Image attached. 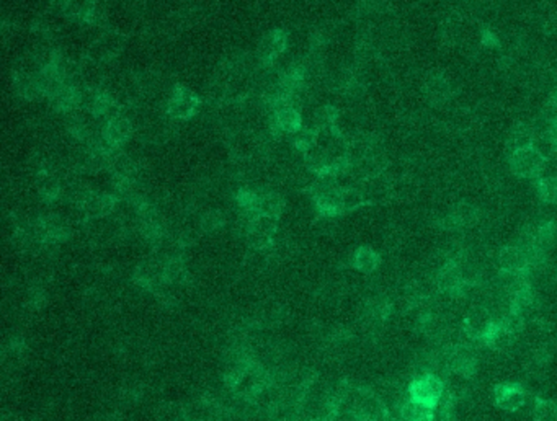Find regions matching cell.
<instances>
[{
  "label": "cell",
  "instance_id": "ffe728a7",
  "mask_svg": "<svg viewBox=\"0 0 557 421\" xmlns=\"http://www.w3.org/2000/svg\"><path fill=\"white\" fill-rule=\"evenodd\" d=\"M425 93L433 103H443L451 97L449 82L442 75H433L427 80Z\"/></svg>",
  "mask_w": 557,
  "mask_h": 421
},
{
  "label": "cell",
  "instance_id": "7c38bea8",
  "mask_svg": "<svg viewBox=\"0 0 557 421\" xmlns=\"http://www.w3.org/2000/svg\"><path fill=\"white\" fill-rule=\"evenodd\" d=\"M499 267L502 273H530V257L521 245L504 247L499 253Z\"/></svg>",
  "mask_w": 557,
  "mask_h": 421
},
{
  "label": "cell",
  "instance_id": "3957f363",
  "mask_svg": "<svg viewBox=\"0 0 557 421\" xmlns=\"http://www.w3.org/2000/svg\"><path fill=\"white\" fill-rule=\"evenodd\" d=\"M202 103V98L192 88L175 85L165 103V113L174 121H188L199 112Z\"/></svg>",
  "mask_w": 557,
  "mask_h": 421
},
{
  "label": "cell",
  "instance_id": "7402d4cb",
  "mask_svg": "<svg viewBox=\"0 0 557 421\" xmlns=\"http://www.w3.org/2000/svg\"><path fill=\"white\" fill-rule=\"evenodd\" d=\"M340 201H342L343 214H347L361 206H365L366 198L360 186H348V188H342V191H340Z\"/></svg>",
  "mask_w": 557,
  "mask_h": 421
},
{
  "label": "cell",
  "instance_id": "7a4b0ae2",
  "mask_svg": "<svg viewBox=\"0 0 557 421\" xmlns=\"http://www.w3.org/2000/svg\"><path fill=\"white\" fill-rule=\"evenodd\" d=\"M126 46V36L116 30H103L90 43L85 58L87 60L97 64H108L121 54Z\"/></svg>",
  "mask_w": 557,
  "mask_h": 421
},
{
  "label": "cell",
  "instance_id": "484cf974",
  "mask_svg": "<svg viewBox=\"0 0 557 421\" xmlns=\"http://www.w3.org/2000/svg\"><path fill=\"white\" fill-rule=\"evenodd\" d=\"M44 301H46V296H44V291L40 289V287H35V289L28 292V304L33 309H41Z\"/></svg>",
  "mask_w": 557,
  "mask_h": 421
},
{
  "label": "cell",
  "instance_id": "603a6c76",
  "mask_svg": "<svg viewBox=\"0 0 557 421\" xmlns=\"http://www.w3.org/2000/svg\"><path fill=\"white\" fill-rule=\"evenodd\" d=\"M536 190L543 203L557 206V176H541V178H538Z\"/></svg>",
  "mask_w": 557,
  "mask_h": 421
},
{
  "label": "cell",
  "instance_id": "cb8c5ba5",
  "mask_svg": "<svg viewBox=\"0 0 557 421\" xmlns=\"http://www.w3.org/2000/svg\"><path fill=\"white\" fill-rule=\"evenodd\" d=\"M533 421H557V400L536 398L533 408Z\"/></svg>",
  "mask_w": 557,
  "mask_h": 421
},
{
  "label": "cell",
  "instance_id": "30bf717a",
  "mask_svg": "<svg viewBox=\"0 0 557 421\" xmlns=\"http://www.w3.org/2000/svg\"><path fill=\"white\" fill-rule=\"evenodd\" d=\"M135 124L131 118L125 113H120L105 121L103 139L111 149H123L131 141Z\"/></svg>",
  "mask_w": 557,
  "mask_h": 421
},
{
  "label": "cell",
  "instance_id": "f1b7e54d",
  "mask_svg": "<svg viewBox=\"0 0 557 421\" xmlns=\"http://www.w3.org/2000/svg\"><path fill=\"white\" fill-rule=\"evenodd\" d=\"M4 421H25V420H21V418H16V417H10V418L4 420Z\"/></svg>",
  "mask_w": 557,
  "mask_h": 421
},
{
  "label": "cell",
  "instance_id": "4316f807",
  "mask_svg": "<svg viewBox=\"0 0 557 421\" xmlns=\"http://www.w3.org/2000/svg\"><path fill=\"white\" fill-rule=\"evenodd\" d=\"M49 4H51V7H56V9H63L66 4H68V0H49Z\"/></svg>",
  "mask_w": 557,
  "mask_h": 421
},
{
  "label": "cell",
  "instance_id": "5b68a950",
  "mask_svg": "<svg viewBox=\"0 0 557 421\" xmlns=\"http://www.w3.org/2000/svg\"><path fill=\"white\" fill-rule=\"evenodd\" d=\"M495 326V319L487 306H472L462 320V331L471 341L486 343Z\"/></svg>",
  "mask_w": 557,
  "mask_h": 421
},
{
  "label": "cell",
  "instance_id": "8992f818",
  "mask_svg": "<svg viewBox=\"0 0 557 421\" xmlns=\"http://www.w3.org/2000/svg\"><path fill=\"white\" fill-rule=\"evenodd\" d=\"M544 165L546 159L533 147L518 149V151L510 154V169L520 178H541Z\"/></svg>",
  "mask_w": 557,
  "mask_h": 421
},
{
  "label": "cell",
  "instance_id": "4fadbf2b",
  "mask_svg": "<svg viewBox=\"0 0 557 421\" xmlns=\"http://www.w3.org/2000/svg\"><path fill=\"white\" fill-rule=\"evenodd\" d=\"M68 20L77 23H97L100 16V5L97 0H68L63 7Z\"/></svg>",
  "mask_w": 557,
  "mask_h": 421
},
{
  "label": "cell",
  "instance_id": "ba28073f",
  "mask_svg": "<svg viewBox=\"0 0 557 421\" xmlns=\"http://www.w3.org/2000/svg\"><path fill=\"white\" fill-rule=\"evenodd\" d=\"M286 48H288L286 31L276 28L265 33L257 46L259 63L264 65H273L283 56V54H285Z\"/></svg>",
  "mask_w": 557,
  "mask_h": 421
},
{
  "label": "cell",
  "instance_id": "d4e9b609",
  "mask_svg": "<svg viewBox=\"0 0 557 421\" xmlns=\"http://www.w3.org/2000/svg\"><path fill=\"white\" fill-rule=\"evenodd\" d=\"M226 224L224 214L219 209H209L199 218V229L206 234H214V232L221 230Z\"/></svg>",
  "mask_w": 557,
  "mask_h": 421
},
{
  "label": "cell",
  "instance_id": "d6986e66",
  "mask_svg": "<svg viewBox=\"0 0 557 421\" xmlns=\"http://www.w3.org/2000/svg\"><path fill=\"white\" fill-rule=\"evenodd\" d=\"M291 144L298 152H308L319 144V131L314 126H303L291 136Z\"/></svg>",
  "mask_w": 557,
  "mask_h": 421
},
{
  "label": "cell",
  "instance_id": "5bb4252c",
  "mask_svg": "<svg viewBox=\"0 0 557 421\" xmlns=\"http://www.w3.org/2000/svg\"><path fill=\"white\" fill-rule=\"evenodd\" d=\"M479 220V209L474 204L459 203L451 209L448 218L444 219L447 229H462V227H471L477 224Z\"/></svg>",
  "mask_w": 557,
  "mask_h": 421
},
{
  "label": "cell",
  "instance_id": "9c48e42d",
  "mask_svg": "<svg viewBox=\"0 0 557 421\" xmlns=\"http://www.w3.org/2000/svg\"><path fill=\"white\" fill-rule=\"evenodd\" d=\"M495 407L504 412H518L526 405V390L516 382H500L494 387Z\"/></svg>",
  "mask_w": 557,
  "mask_h": 421
},
{
  "label": "cell",
  "instance_id": "277c9868",
  "mask_svg": "<svg viewBox=\"0 0 557 421\" xmlns=\"http://www.w3.org/2000/svg\"><path fill=\"white\" fill-rule=\"evenodd\" d=\"M278 232V218L265 214H257L250 219L249 229L245 232V239L254 250L269 252L275 247Z\"/></svg>",
  "mask_w": 557,
  "mask_h": 421
},
{
  "label": "cell",
  "instance_id": "44dd1931",
  "mask_svg": "<svg viewBox=\"0 0 557 421\" xmlns=\"http://www.w3.org/2000/svg\"><path fill=\"white\" fill-rule=\"evenodd\" d=\"M533 137H534L533 126L516 124L514 129H511V132H510L509 141H506V147L510 149V154L518 151V149L531 147Z\"/></svg>",
  "mask_w": 557,
  "mask_h": 421
},
{
  "label": "cell",
  "instance_id": "8fae6325",
  "mask_svg": "<svg viewBox=\"0 0 557 421\" xmlns=\"http://www.w3.org/2000/svg\"><path fill=\"white\" fill-rule=\"evenodd\" d=\"M229 147L232 155L237 160H249L252 159L255 154L261 152L264 142H261V136L255 134L254 131L236 129L231 132Z\"/></svg>",
  "mask_w": 557,
  "mask_h": 421
},
{
  "label": "cell",
  "instance_id": "6da1fadb",
  "mask_svg": "<svg viewBox=\"0 0 557 421\" xmlns=\"http://www.w3.org/2000/svg\"><path fill=\"white\" fill-rule=\"evenodd\" d=\"M447 392V382L437 373H420L412 378L409 384V397L423 405L437 408Z\"/></svg>",
  "mask_w": 557,
  "mask_h": 421
},
{
  "label": "cell",
  "instance_id": "e0dca14e",
  "mask_svg": "<svg viewBox=\"0 0 557 421\" xmlns=\"http://www.w3.org/2000/svg\"><path fill=\"white\" fill-rule=\"evenodd\" d=\"M285 209V199L276 191H259V201L255 214L273 215V218L280 219V215Z\"/></svg>",
  "mask_w": 557,
  "mask_h": 421
},
{
  "label": "cell",
  "instance_id": "83f0119b",
  "mask_svg": "<svg viewBox=\"0 0 557 421\" xmlns=\"http://www.w3.org/2000/svg\"><path fill=\"white\" fill-rule=\"evenodd\" d=\"M549 132H551V136H553L554 139L557 141V119H554L553 123H551V126H549Z\"/></svg>",
  "mask_w": 557,
  "mask_h": 421
},
{
  "label": "cell",
  "instance_id": "52a82bcc",
  "mask_svg": "<svg viewBox=\"0 0 557 421\" xmlns=\"http://www.w3.org/2000/svg\"><path fill=\"white\" fill-rule=\"evenodd\" d=\"M270 132L271 136L280 137V136H293L294 132L299 131L303 127V114L298 107L293 105H283V107L276 108L275 112L270 113Z\"/></svg>",
  "mask_w": 557,
  "mask_h": 421
},
{
  "label": "cell",
  "instance_id": "ac0fdd59",
  "mask_svg": "<svg viewBox=\"0 0 557 421\" xmlns=\"http://www.w3.org/2000/svg\"><path fill=\"white\" fill-rule=\"evenodd\" d=\"M340 118V110L333 105H322L313 114V124L317 131H330L335 129L337 121Z\"/></svg>",
  "mask_w": 557,
  "mask_h": 421
},
{
  "label": "cell",
  "instance_id": "2e32d148",
  "mask_svg": "<svg viewBox=\"0 0 557 421\" xmlns=\"http://www.w3.org/2000/svg\"><path fill=\"white\" fill-rule=\"evenodd\" d=\"M380 265H381L380 253H378L375 248L366 245L356 248L352 257V267L356 271H360V273H365V275L375 273V271L380 268Z\"/></svg>",
  "mask_w": 557,
  "mask_h": 421
},
{
  "label": "cell",
  "instance_id": "9a60e30c",
  "mask_svg": "<svg viewBox=\"0 0 557 421\" xmlns=\"http://www.w3.org/2000/svg\"><path fill=\"white\" fill-rule=\"evenodd\" d=\"M435 418L437 408L423 405V403L412 400L409 397L404 402V405L400 407L399 415L394 418V421H435Z\"/></svg>",
  "mask_w": 557,
  "mask_h": 421
}]
</instances>
